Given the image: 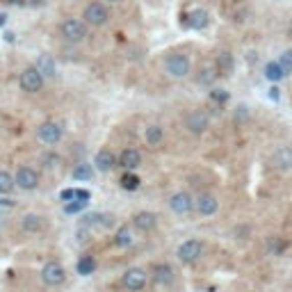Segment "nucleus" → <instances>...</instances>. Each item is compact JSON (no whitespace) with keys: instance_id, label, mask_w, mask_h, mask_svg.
Here are the masks:
<instances>
[{"instance_id":"nucleus-30","label":"nucleus","mask_w":292,"mask_h":292,"mask_svg":"<svg viewBox=\"0 0 292 292\" xmlns=\"http://www.w3.org/2000/svg\"><path fill=\"white\" fill-rule=\"evenodd\" d=\"M265 78H267V80H272V82L283 80L285 73H283V69H281L279 62H270V64L265 66Z\"/></svg>"},{"instance_id":"nucleus-16","label":"nucleus","mask_w":292,"mask_h":292,"mask_svg":"<svg viewBox=\"0 0 292 292\" xmlns=\"http://www.w3.org/2000/svg\"><path fill=\"white\" fill-rule=\"evenodd\" d=\"M272 167L281 169V172H288L292 169V149L290 146H281L272 153Z\"/></svg>"},{"instance_id":"nucleus-10","label":"nucleus","mask_w":292,"mask_h":292,"mask_svg":"<svg viewBox=\"0 0 292 292\" xmlns=\"http://www.w3.org/2000/svg\"><path fill=\"white\" fill-rule=\"evenodd\" d=\"M116 217L110 215V212H89V215L82 217V226L87 228H101V231H110L114 228Z\"/></svg>"},{"instance_id":"nucleus-18","label":"nucleus","mask_w":292,"mask_h":292,"mask_svg":"<svg viewBox=\"0 0 292 292\" xmlns=\"http://www.w3.org/2000/svg\"><path fill=\"white\" fill-rule=\"evenodd\" d=\"M185 18H187V28H192V30H206L210 23V14L206 9H192Z\"/></svg>"},{"instance_id":"nucleus-12","label":"nucleus","mask_w":292,"mask_h":292,"mask_svg":"<svg viewBox=\"0 0 292 292\" xmlns=\"http://www.w3.org/2000/svg\"><path fill=\"white\" fill-rule=\"evenodd\" d=\"M194 206H197V201H194L187 192H176L169 199V208H172L176 215H189Z\"/></svg>"},{"instance_id":"nucleus-33","label":"nucleus","mask_w":292,"mask_h":292,"mask_svg":"<svg viewBox=\"0 0 292 292\" xmlns=\"http://www.w3.org/2000/svg\"><path fill=\"white\" fill-rule=\"evenodd\" d=\"M228 99H231V96H228L226 89H212L210 91V101H212V103H217V105L228 103Z\"/></svg>"},{"instance_id":"nucleus-17","label":"nucleus","mask_w":292,"mask_h":292,"mask_svg":"<svg viewBox=\"0 0 292 292\" xmlns=\"http://www.w3.org/2000/svg\"><path fill=\"white\" fill-rule=\"evenodd\" d=\"M197 212L199 215H203V217H210V215H215V212L219 210V201H217V197L215 194H201V197L197 199Z\"/></svg>"},{"instance_id":"nucleus-22","label":"nucleus","mask_w":292,"mask_h":292,"mask_svg":"<svg viewBox=\"0 0 292 292\" xmlns=\"http://www.w3.org/2000/svg\"><path fill=\"white\" fill-rule=\"evenodd\" d=\"M164 139V128L158 124H151L144 128V142L149 146H158Z\"/></svg>"},{"instance_id":"nucleus-19","label":"nucleus","mask_w":292,"mask_h":292,"mask_svg":"<svg viewBox=\"0 0 292 292\" xmlns=\"http://www.w3.org/2000/svg\"><path fill=\"white\" fill-rule=\"evenodd\" d=\"M153 281L158 285H172L174 283V267L167 262H160L153 267Z\"/></svg>"},{"instance_id":"nucleus-37","label":"nucleus","mask_w":292,"mask_h":292,"mask_svg":"<svg viewBox=\"0 0 292 292\" xmlns=\"http://www.w3.org/2000/svg\"><path fill=\"white\" fill-rule=\"evenodd\" d=\"M235 116H237V119H245V116H249V108L240 105V108H237V112H235Z\"/></svg>"},{"instance_id":"nucleus-4","label":"nucleus","mask_w":292,"mask_h":292,"mask_svg":"<svg viewBox=\"0 0 292 292\" xmlns=\"http://www.w3.org/2000/svg\"><path fill=\"white\" fill-rule=\"evenodd\" d=\"M201 254H203V242L199 240V237H189V240H185L176 249V258L183 262V265L197 262L199 258H201Z\"/></svg>"},{"instance_id":"nucleus-42","label":"nucleus","mask_w":292,"mask_h":292,"mask_svg":"<svg viewBox=\"0 0 292 292\" xmlns=\"http://www.w3.org/2000/svg\"><path fill=\"white\" fill-rule=\"evenodd\" d=\"M28 5H43V0H28Z\"/></svg>"},{"instance_id":"nucleus-9","label":"nucleus","mask_w":292,"mask_h":292,"mask_svg":"<svg viewBox=\"0 0 292 292\" xmlns=\"http://www.w3.org/2000/svg\"><path fill=\"white\" fill-rule=\"evenodd\" d=\"M185 128H187L192 135H203L208 128H210V116H208L203 110H192L187 114V119H185Z\"/></svg>"},{"instance_id":"nucleus-31","label":"nucleus","mask_w":292,"mask_h":292,"mask_svg":"<svg viewBox=\"0 0 292 292\" xmlns=\"http://www.w3.org/2000/svg\"><path fill=\"white\" fill-rule=\"evenodd\" d=\"M87 203L89 201H78V199H73V201L64 203V215H80V212L87 208Z\"/></svg>"},{"instance_id":"nucleus-29","label":"nucleus","mask_w":292,"mask_h":292,"mask_svg":"<svg viewBox=\"0 0 292 292\" xmlns=\"http://www.w3.org/2000/svg\"><path fill=\"white\" fill-rule=\"evenodd\" d=\"M16 187V176H12L9 172H0V194H12Z\"/></svg>"},{"instance_id":"nucleus-13","label":"nucleus","mask_w":292,"mask_h":292,"mask_svg":"<svg viewBox=\"0 0 292 292\" xmlns=\"http://www.w3.org/2000/svg\"><path fill=\"white\" fill-rule=\"evenodd\" d=\"M116 164H119V158H116L110 149H101L94 158V167H96V172H101V174L112 172Z\"/></svg>"},{"instance_id":"nucleus-23","label":"nucleus","mask_w":292,"mask_h":292,"mask_svg":"<svg viewBox=\"0 0 292 292\" xmlns=\"http://www.w3.org/2000/svg\"><path fill=\"white\" fill-rule=\"evenodd\" d=\"M217 78H219L217 64H206V66H201V71H199L197 82H199V85H203V87H210L212 82L217 80Z\"/></svg>"},{"instance_id":"nucleus-20","label":"nucleus","mask_w":292,"mask_h":292,"mask_svg":"<svg viewBox=\"0 0 292 292\" xmlns=\"http://www.w3.org/2000/svg\"><path fill=\"white\" fill-rule=\"evenodd\" d=\"M35 66L39 71L43 73L46 78H55L57 76V66H55V60H53L48 53H41V55L37 57V62H35Z\"/></svg>"},{"instance_id":"nucleus-32","label":"nucleus","mask_w":292,"mask_h":292,"mask_svg":"<svg viewBox=\"0 0 292 292\" xmlns=\"http://www.w3.org/2000/svg\"><path fill=\"white\" fill-rule=\"evenodd\" d=\"M279 64H281V69H283L285 76H290L292 73V51H283V55L279 57Z\"/></svg>"},{"instance_id":"nucleus-11","label":"nucleus","mask_w":292,"mask_h":292,"mask_svg":"<svg viewBox=\"0 0 292 292\" xmlns=\"http://www.w3.org/2000/svg\"><path fill=\"white\" fill-rule=\"evenodd\" d=\"M14 176H16V187L23 192H35L39 187V174L32 167H18Z\"/></svg>"},{"instance_id":"nucleus-44","label":"nucleus","mask_w":292,"mask_h":292,"mask_svg":"<svg viewBox=\"0 0 292 292\" xmlns=\"http://www.w3.org/2000/svg\"><path fill=\"white\" fill-rule=\"evenodd\" d=\"M108 3H119V0H108Z\"/></svg>"},{"instance_id":"nucleus-35","label":"nucleus","mask_w":292,"mask_h":292,"mask_svg":"<svg viewBox=\"0 0 292 292\" xmlns=\"http://www.w3.org/2000/svg\"><path fill=\"white\" fill-rule=\"evenodd\" d=\"M60 199L64 203H69V201H73V199H76V187H71V189H64V192L60 194Z\"/></svg>"},{"instance_id":"nucleus-39","label":"nucleus","mask_w":292,"mask_h":292,"mask_svg":"<svg viewBox=\"0 0 292 292\" xmlns=\"http://www.w3.org/2000/svg\"><path fill=\"white\" fill-rule=\"evenodd\" d=\"M270 96H272L274 101H279V87H272V89H270Z\"/></svg>"},{"instance_id":"nucleus-7","label":"nucleus","mask_w":292,"mask_h":292,"mask_svg":"<svg viewBox=\"0 0 292 292\" xmlns=\"http://www.w3.org/2000/svg\"><path fill=\"white\" fill-rule=\"evenodd\" d=\"M41 281L46 285H51V288H57V285H62L66 281V270L55 260L46 262V265L41 267Z\"/></svg>"},{"instance_id":"nucleus-6","label":"nucleus","mask_w":292,"mask_h":292,"mask_svg":"<svg viewBox=\"0 0 292 292\" xmlns=\"http://www.w3.org/2000/svg\"><path fill=\"white\" fill-rule=\"evenodd\" d=\"M37 137L41 139L43 144L55 146V144L62 142V137H64V128H62L57 121H43V124L37 128Z\"/></svg>"},{"instance_id":"nucleus-36","label":"nucleus","mask_w":292,"mask_h":292,"mask_svg":"<svg viewBox=\"0 0 292 292\" xmlns=\"http://www.w3.org/2000/svg\"><path fill=\"white\" fill-rule=\"evenodd\" d=\"M76 199H78V201H89L91 192H89V189H76Z\"/></svg>"},{"instance_id":"nucleus-21","label":"nucleus","mask_w":292,"mask_h":292,"mask_svg":"<svg viewBox=\"0 0 292 292\" xmlns=\"http://www.w3.org/2000/svg\"><path fill=\"white\" fill-rule=\"evenodd\" d=\"M21 228L26 233H39V231H43V217L37 215V212H28V215H23V219H21Z\"/></svg>"},{"instance_id":"nucleus-38","label":"nucleus","mask_w":292,"mask_h":292,"mask_svg":"<svg viewBox=\"0 0 292 292\" xmlns=\"http://www.w3.org/2000/svg\"><path fill=\"white\" fill-rule=\"evenodd\" d=\"M270 251H272V254H279V251H281L279 240H274V237H272V242H270Z\"/></svg>"},{"instance_id":"nucleus-5","label":"nucleus","mask_w":292,"mask_h":292,"mask_svg":"<svg viewBox=\"0 0 292 292\" xmlns=\"http://www.w3.org/2000/svg\"><path fill=\"white\" fill-rule=\"evenodd\" d=\"M82 21L91 28H101L110 21V12L103 3H89L85 7V14H82Z\"/></svg>"},{"instance_id":"nucleus-24","label":"nucleus","mask_w":292,"mask_h":292,"mask_svg":"<svg viewBox=\"0 0 292 292\" xmlns=\"http://www.w3.org/2000/svg\"><path fill=\"white\" fill-rule=\"evenodd\" d=\"M114 245L121 247V249H128V247H133V231L128 228V224H124V226L116 228V233H114Z\"/></svg>"},{"instance_id":"nucleus-25","label":"nucleus","mask_w":292,"mask_h":292,"mask_svg":"<svg viewBox=\"0 0 292 292\" xmlns=\"http://www.w3.org/2000/svg\"><path fill=\"white\" fill-rule=\"evenodd\" d=\"M94 169L96 167L82 162V164H78V167H73L71 178H73V181H78V183H87V181H91V178H94Z\"/></svg>"},{"instance_id":"nucleus-14","label":"nucleus","mask_w":292,"mask_h":292,"mask_svg":"<svg viewBox=\"0 0 292 292\" xmlns=\"http://www.w3.org/2000/svg\"><path fill=\"white\" fill-rule=\"evenodd\" d=\"M155 226H158V215L151 210H142L133 217V228L139 233H151Z\"/></svg>"},{"instance_id":"nucleus-34","label":"nucleus","mask_w":292,"mask_h":292,"mask_svg":"<svg viewBox=\"0 0 292 292\" xmlns=\"http://www.w3.org/2000/svg\"><path fill=\"white\" fill-rule=\"evenodd\" d=\"M43 162H46V167H60V164H62V158H60V155H57V153H48L46 155V158H43Z\"/></svg>"},{"instance_id":"nucleus-28","label":"nucleus","mask_w":292,"mask_h":292,"mask_svg":"<svg viewBox=\"0 0 292 292\" xmlns=\"http://www.w3.org/2000/svg\"><path fill=\"white\" fill-rule=\"evenodd\" d=\"M217 69H219V76H228L233 71V55L231 53H219L217 55Z\"/></svg>"},{"instance_id":"nucleus-3","label":"nucleus","mask_w":292,"mask_h":292,"mask_svg":"<svg viewBox=\"0 0 292 292\" xmlns=\"http://www.w3.org/2000/svg\"><path fill=\"white\" fill-rule=\"evenodd\" d=\"M192 69V62H189V57L185 55V53H172V55L164 60V71H167V76L172 78H185Z\"/></svg>"},{"instance_id":"nucleus-43","label":"nucleus","mask_w":292,"mask_h":292,"mask_svg":"<svg viewBox=\"0 0 292 292\" xmlns=\"http://www.w3.org/2000/svg\"><path fill=\"white\" fill-rule=\"evenodd\" d=\"M288 32H290V37H292V21H290V26H288Z\"/></svg>"},{"instance_id":"nucleus-27","label":"nucleus","mask_w":292,"mask_h":292,"mask_svg":"<svg viewBox=\"0 0 292 292\" xmlns=\"http://www.w3.org/2000/svg\"><path fill=\"white\" fill-rule=\"evenodd\" d=\"M76 272L80 276L94 274V272H96V258L94 256H82L80 260H78V265H76Z\"/></svg>"},{"instance_id":"nucleus-8","label":"nucleus","mask_w":292,"mask_h":292,"mask_svg":"<svg viewBox=\"0 0 292 292\" xmlns=\"http://www.w3.org/2000/svg\"><path fill=\"white\" fill-rule=\"evenodd\" d=\"M146 281H149V274H146V270H142V267H128L124 272V276H121L124 288H128L130 292H139L146 285Z\"/></svg>"},{"instance_id":"nucleus-15","label":"nucleus","mask_w":292,"mask_h":292,"mask_svg":"<svg viewBox=\"0 0 292 292\" xmlns=\"http://www.w3.org/2000/svg\"><path fill=\"white\" fill-rule=\"evenodd\" d=\"M142 164V153L137 149H124L119 153V167L124 172H135Z\"/></svg>"},{"instance_id":"nucleus-40","label":"nucleus","mask_w":292,"mask_h":292,"mask_svg":"<svg viewBox=\"0 0 292 292\" xmlns=\"http://www.w3.org/2000/svg\"><path fill=\"white\" fill-rule=\"evenodd\" d=\"M9 5H28V0H7Z\"/></svg>"},{"instance_id":"nucleus-1","label":"nucleus","mask_w":292,"mask_h":292,"mask_svg":"<svg viewBox=\"0 0 292 292\" xmlns=\"http://www.w3.org/2000/svg\"><path fill=\"white\" fill-rule=\"evenodd\" d=\"M60 32L69 43H80L89 35V26L82 18H64L60 26Z\"/></svg>"},{"instance_id":"nucleus-2","label":"nucleus","mask_w":292,"mask_h":292,"mask_svg":"<svg viewBox=\"0 0 292 292\" xmlns=\"http://www.w3.org/2000/svg\"><path fill=\"white\" fill-rule=\"evenodd\" d=\"M43 80H46V76H43L37 66H28V69H23L21 76H18V87H21L26 94H37V91L43 89Z\"/></svg>"},{"instance_id":"nucleus-41","label":"nucleus","mask_w":292,"mask_h":292,"mask_svg":"<svg viewBox=\"0 0 292 292\" xmlns=\"http://www.w3.org/2000/svg\"><path fill=\"white\" fill-rule=\"evenodd\" d=\"M5 23H7V14H0V28H3Z\"/></svg>"},{"instance_id":"nucleus-26","label":"nucleus","mask_w":292,"mask_h":292,"mask_svg":"<svg viewBox=\"0 0 292 292\" xmlns=\"http://www.w3.org/2000/svg\"><path fill=\"white\" fill-rule=\"evenodd\" d=\"M119 185H121V189H126V192H135V189H139L142 181H139V176L135 172H124V176L119 178Z\"/></svg>"}]
</instances>
